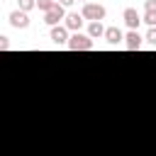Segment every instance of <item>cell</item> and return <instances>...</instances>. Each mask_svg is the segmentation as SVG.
Here are the masks:
<instances>
[{"instance_id":"6da1fadb","label":"cell","mask_w":156,"mask_h":156,"mask_svg":"<svg viewBox=\"0 0 156 156\" xmlns=\"http://www.w3.org/2000/svg\"><path fill=\"white\" fill-rule=\"evenodd\" d=\"M80 15H83L85 20H90V22H100V20H105L107 10H105L102 5H98V2H85L83 10H80Z\"/></svg>"},{"instance_id":"7a4b0ae2","label":"cell","mask_w":156,"mask_h":156,"mask_svg":"<svg viewBox=\"0 0 156 156\" xmlns=\"http://www.w3.org/2000/svg\"><path fill=\"white\" fill-rule=\"evenodd\" d=\"M68 49H73V51H90V49H93V39H90L88 34L76 32V34L68 39Z\"/></svg>"},{"instance_id":"3957f363","label":"cell","mask_w":156,"mask_h":156,"mask_svg":"<svg viewBox=\"0 0 156 156\" xmlns=\"http://www.w3.org/2000/svg\"><path fill=\"white\" fill-rule=\"evenodd\" d=\"M61 20H66V7L56 2V7H54V10H49V12L44 15V22H46L49 27H58V22H61Z\"/></svg>"},{"instance_id":"277c9868","label":"cell","mask_w":156,"mask_h":156,"mask_svg":"<svg viewBox=\"0 0 156 156\" xmlns=\"http://www.w3.org/2000/svg\"><path fill=\"white\" fill-rule=\"evenodd\" d=\"M122 20H124V24L132 29V32H136V27H139V22H144L141 17H139V12L134 10V7H124V12H122Z\"/></svg>"},{"instance_id":"5b68a950","label":"cell","mask_w":156,"mask_h":156,"mask_svg":"<svg viewBox=\"0 0 156 156\" xmlns=\"http://www.w3.org/2000/svg\"><path fill=\"white\" fill-rule=\"evenodd\" d=\"M10 24H12V27H17V29H24V27H29V17H27V12H22V10H15V12L10 15Z\"/></svg>"},{"instance_id":"8992f818","label":"cell","mask_w":156,"mask_h":156,"mask_svg":"<svg viewBox=\"0 0 156 156\" xmlns=\"http://www.w3.org/2000/svg\"><path fill=\"white\" fill-rule=\"evenodd\" d=\"M83 15H78V12H71V15H66V22H63V27L66 29H71V32H78L80 27H83Z\"/></svg>"},{"instance_id":"52a82bcc","label":"cell","mask_w":156,"mask_h":156,"mask_svg":"<svg viewBox=\"0 0 156 156\" xmlns=\"http://www.w3.org/2000/svg\"><path fill=\"white\" fill-rule=\"evenodd\" d=\"M51 39L56 41V44H68V29L63 27V24H58V27H51Z\"/></svg>"},{"instance_id":"ba28073f","label":"cell","mask_w":156,"mask_h":156,"mask_svg":"<svg viewBox=\"0 0 156 156\" xmlns=\"http://www.w3.org/2000/svg\"><path fill=\"white\" fill-rule=\"evenodd\" d=\"M105 39H107V44H119L124 37H122V32H119L117 27H107V29H105Z\"/></svg>"},{"instance_id":"9c48e42d","label":"cell","mask_w":156,"mask_h":156,"mask_svg":"<svg viewBox=\"0 0 156 156\" xmlns=\"http://www.w3.org/2000/svg\"><path fill=\"white\" fill-rule=\"evenodd\" d=\"M88 37H90V39H95V37H105V27H102V22H90V24H88Z\"/></svg>"},{"instance_id":"30bf717a","label":"cell","mask_w":156,"mask_h":156,"mask_svg":"<svg viewBox=\"0 0 156 156\" xmlns=\"http://www.w3.org/2000/svg\"><path fill=\"white\" fill-rule=\"evenodd\" d=\"M124 41H127V49H139V46H141V37H139V32H129V34L124 37Z\"/></svg>"},{"instance_id":"8fae6325","label":"cell","mask_w":156,"mask_h":156,"mask_svg":"<svg viewBox=\"0 0 156 156\" xmlns=\"http://www.w3.org/2000/svg\"><path fill=\"white\" fill-rule=\"evenodd\" d=\"M37 7H39V10H44V15H46L49 10H54V7H56V2H54V0H37Z\"/></svg>"},{"instance_id":"7c38bea8","label":"cell","mask_w":156,"mask_h":156,"mask_svg":"<svg viewBox=\"0 0 156 156\" xmlns=\"http://www.w3.org/2000/svg\"><path fill=\"white\" fill-rule=\"evenodd\" d=\"M20 2V10L22 12H29L32 7H37V0H17Z\"/></svg>"},{"instance_id":"4fadbf2b","label":"cell","mask_w":156,"mask_h":156,"mask_svg":"<svg viewBox=\"0 0 156 156\" xmlns=\"http://www.w3.org/2000/svg\"><path fill=\"white\" fill-rule=\"evenodd\" d=\"M144 22H146L149 27H156V12H146V15H144Z\"/></svg>"},{"instance_id":"5bb4252c","label":"cell","mask_w":156,"mask_h":156,"mask_svg":"<svg viewBox=\"0 0 156 156\" xmlns=\"http://www.w3.org/2000/svg\"><path fill=\"white\" fill-rule=\"evenodd\" d=\"M146 41L156 46V27H149V32H146Z\"/></svg>"},{"instance_id":"9a60e30c","label":"cell","mask_w":156,"mask_h":156,"mask_svg":"<svg viewBox=\"0 0 156 156\" xmlns=\"http://www.w3.org/2000/svg\"><path fill=\"white\" fill-rule=\"evenodd\" d=\"M144 10L146 12H156V0H146L144 2Z\"/></svg>"},{"instance_id":"2e32d148","label":"cell","mask_w":156,"mask_h":156,"mask_svg":"<svg viewBox=\"0 0 156 156\" xmlns=\"http://www.w3.org/2000/svg\"><path fill=\"white\" fill-rule=\"evenodd\" d=\"M0 49H10V41H7V37H0Z\"/></svg>"},{"instance_id":"e0dca14e","label":"cell","mask_w":156,"mask_h":156,"mask_svg":"<svg viewBox=\"0 0 156 156\" xmlns=\"http://www.w3.org/2000/svg\"><path fill=\"white\" fill-rule=\"evenodd\" d=\"M76 0H58V5H63V7H71Z\"/></svg>"},{"instance_id":"ac0fdd59","label":"cell","mask_w":156,"mask_h":156,"mask_svg":"<svg viewBox=\"0 0 156 156\" xmlns=\"http://www.w3.org/2000/svg\"><path fill=\"white\" fill-rule=\"evenodd\" d=\"M83 2H85V0H83Z\"/></svg>"}]
</instances>
